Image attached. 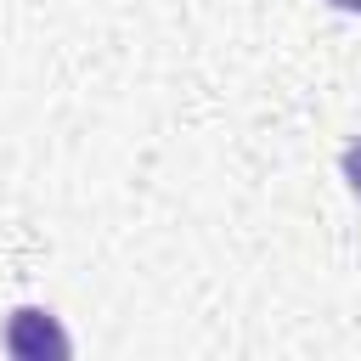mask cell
Returning a JSON list of instances; mask_svg holds the SVG:
<instances>
[{"instance_id": "1", "label": "cell", "mask_w": 361, "mask_h": 361, "mask_svg": "<svg viewBox=\"0 0 361 361\" xmlns=\"http://www.w3.org/2000/svg\"><path fill=\"white\" fill-rule=\"evenodd\" d=\"M6 350H11V355H23V361H39L45 350H51V355H68L73 344H68V333H62L45 310H34V305H28V310H17V316H11V327H6Z\"/></svg>"}, {"instance_id": "2", "label": "cell", "mask_w": 361, "mask_h": 361, "mask_svg": "<svg viewBox=\"0 0 361 361\" xmlns=\"http://www.w3.org/2000/svg\"><path fill=\"white\" fill-rule=\"evenodd\" d=\"M338 169H344V180H350V192L361 197V141H350V147H344V158H338Z\"/></svg>"}, {"instance_id": "3", "label": "cell", "mask_w": 361, "mask_h": 361, "mask_svg": "<svg viewBox=\"0 0 361 361\" xmlns=\"http://www.w3.org/2000/svg\"><path fill=\"white\" fill-rule=\"evenodd\" d=\"M333 6H338V11H361V0H333Z\"/></svg>"}]
</instances>
